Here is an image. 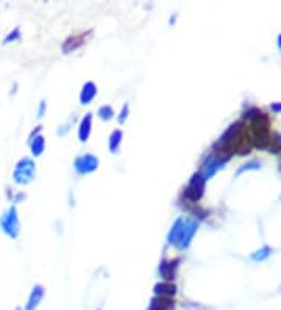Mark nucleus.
I'll list each match as a JSON object with an SVG mask.
<instances>
[{
  "instance_id": "1",
  "label": "nucleus",
  "mask_w": 281,
  "mask_h": 310,
  "mask_svg": "<svg viewBox=\"0 0 281 310\" xmlns=\"http://www.w3.org/2000/svg\"><path fill=\"white\" fill-rule=\"evenodd\" d=\"M35 173H36V166H35L33 160L22 158V160H19V163L14 168L13 179H14V182L17 185H27V184H30L31 180H33Z\"/></svg>"
},
{
  "instance_id": "2",
  "label": "nucleus",
  "mask_w": 281,
  "mask_h": 310,
  "mask_svg": "<svg viewBox=\"0 0 281 310\" xmlns=\"http://www.w3.org/2000/svg\"><path fill=\"white\" fill-rule=\"evenodd\" d=\"M0 227H2L5 235H8L9 238H17L20 227H19L17 210H16L14 206L9 207L2 215V218H0Z\"/></svg>"
},
{
  "instance_id": "3",
  "label": "nucleus",
  "mask_w": 281,
  "mask_h": 310,
  "mask_svg": "<svg viewBox=\"0 0 281 310\" xmlns=\"http://www.w3.org/2000/svg\"><path fill=\"white\" fill-rule=\"evenodd\" d=\"M203 190H205V179L200 174H196L189 182V185L185 191V198L192 202H196L202 198Z\"/></svg>"
},
{
  "instance_id": "4",
  "label": "nucleus",
  "mask_w": 281,
  "mask_h": 310,
  "mask_svg": "<svg viewBox=\"0 0 281 310\" xmlns=\"http://www.w3.org/2000/svg\"><path fill=\"white\" fill-rule=\"evenodd\" d=\"M97 166H99V160L91 154H84L75 160V169H77L80 174H89L97 169Z\"/></svg>"
},
{
  "instance_id": "5",
  "label": "nucleus",
  "mask_w": 281,
  "mask_h": 310,
  "mask_svg": "<svg viewBox=\"0 0 281 310\" xmlns=\"http://www.w3.org/2000/svg\"><path fill=\"white\" fill-rule=\"evenodd\" d=\"M178 263H180L178 259H175V260H166V262L161 263V266H159V274L163 276V279H166L169 282L175 279L177 270H178Z\"/></svg>"
},
{
  "instance_id": "6",
  "label": "nucleus",
  "mask_w": 281,
  "mask_h": 310,
  "mask_svg": "<svg viewBox=\"0 0 281 310\" xmlns=\"http://www.w3.org/2000/svg\"><path fill=\"white\" fill-rule=\"evenodd\" d=\"M175 301L169 296H156L152 299L148 310H174Z\"/></svg>"
},
{
  "instance_id": "7",
  "label": "nucleus",
  "mask_w": 281,
  "mask_h": 310,
  "mask_svg": "<svg viewBox=\"0 0 281 310\" xmlns=\"http://www.w3.org/2000/svg\"><path fill=\"white\" fill-rule=\"evenodd\" d=\"M186 224H188V221H185V219H178L174 224V227H172V230L169 233V241L172 244H177V246L180 244L181 237H183V232H185V229H186Z\"/></svg>"
},
{
  "instance_id": "8",
  "label": "nucleus",
  "mask_w": 281,
  "mask_h": 310,
  "mask_svg": "<svg viewBox=\"0 0 281 310\" xmlns=\"http://www.w3.org/2000/svg\"><path fill=\"white\" fill-rule=\"evenodd\" d=\"M39 132H41V127L35 133V136H31V141H30L31 154H33L35 157H39L42 152H44V147H46V141H44V138L39 135Z\"/></svg>"
},
{
  "instance_id": "9",
  "label": "nucleus",
  "mask_w": 281,
  "mask_h": 310,
  "mask_svg": "<svg viewBox=\"0 0 281 310\" xmlns=\"http://www.w3.org/2000/svg\"><path fill=\"white\" fill-rule=\"evenodd\" d=\"M44 296V288L41 285H35L33 290H31V295L28 298V303H27V310H35L38 306H39V301Z\"/></svg>"
},
{
  "instance_id": "10",
  "label": "nucleus",
  "mask_w": 281,
  "mask_h": 310,
  "mask_svg": "<svg viewBox=\"0 0 281 310\" xmlns=\"http://www.w3.org/2000/svg\"><path fill=\"white\" fill-rule=\"evenodd\" d=\"M91 125H92V114L88 113L86 114L81 122H80V129H78V136H80V141H86L89 138V133H91Z\"/></svg>"
},
{
  "instance_id": "11",
  "label": "nucleus",
  "mask_w": 281,
  "mask_h": 310,
  "mask_svg": "<svg viewBox=\"0 0 281 310\" xmlns=\"http://www.w3.org/2000/svg\"><path fill=\"white\" fill-rule=\"evenodd\" d=\"M97 94V87L92 83V82H88L83 87L81 90V94H80V102L81 103H91L95 98Z\"/></svg>"
},
{
  "instance_id": "12",
  "label": "nucleus",
  "mask_w": 281,
  "mask_h": 310,
  "mask_svg": "<svg viewBox=\"0 0 281 310\" xmlns=\"http://www.w3.org/2000/svg\"><path fill=\"white\" fill-rule=\"evenodd\" d=\"M155 293L156 296H174L177 293V287L170 282H164V284H158L155 287Z\"/></svg>"
},
{
  "instance_id": "13",
  "label": "nucleus",
  "mask_w": 281,
  "mask_h": 310,
  "mask_svg": "<svg viewBox=\"0 0 281 310\" xmlns=\"http://www.w3.org/2000/svg\"><path fill=\"white\" fill-rule=\"evenodd\" d=\"M122 143V132L121 130H114L110 136V149L113 152L119 151V144Z\"/></svg>"
},
{
  "instance_id": "14",
  "label": "nucleus",
  "mask_w": 281,
  "mask_h": 310,
  "mask_svg": "<svg viewBox=\"0 0 281 310\" xmlns=\"http://www.w3.org/2000/svg\"><path fill=\"white\" fill-rule=\"evenodd\" d=\"M99 116L102 117V119H111V117H113V108L110 105L102 106V108L99 110Z\"/></svg>"
},
{
  "instance_id": "15",
  "label": "nucleus",
  "mask_w": 281,
  "mask_h": 310,
  "mask_svg": "<svg viewBox=\"0 0 281 310\" xmlns=\"http://www.w3.org/2000/svg\"><path fill=\"white\" fill-rule=\"evenodd\" d=\"M20 38V30L19 28H14L11 33H8L3 39V44H8V42H13V41H17Z\"/></svg>"
},
{
  "instance_id": "16",
  "label": "nucleus",
  "mask_w": 281,
  "mask_h": 310,
  "mask_svg": "<svg viewBox=\"0 0 281 310\" xmlns=\"http://www.w3.org/2000/svg\"><path fill=\"white\" fill-rule=\"evenodd\" d=\"M127 116H128V105H125V106H124V111L121 113V116H119V121L124 122V121L127 119Z\"/></svg>"
},
{
  "instance_id": "17",
  "label": "nucleus",
  "mask_w": 281,
  "mask_h": 310,
  "mask_svg": "<svg viewBox=\"0 0 281 310\" xmlns=\"http://www.w3.org/2000/svg\"><path fill=\"white\" fill-rule=\"evenodd\" d=\"M44 110H46V103L42 102V103H41V106H39V114H38L39 117H42V116H44Z\"/></svg>"
},
{
  "instance_id": "18",
  "label": "nucleus",
  "mask_w": 281,
  "mask_h": 310,
  "mask_svg": "<svg viewBox=\"0 0 281 310\" xmlns=\"http://www.w3.org/2000/svg\"><path fill=\"white\" fill-rule=\"evenodd\" d=\"M17 310H20V309H17Z\"/></svg>"
}]
</instances>
